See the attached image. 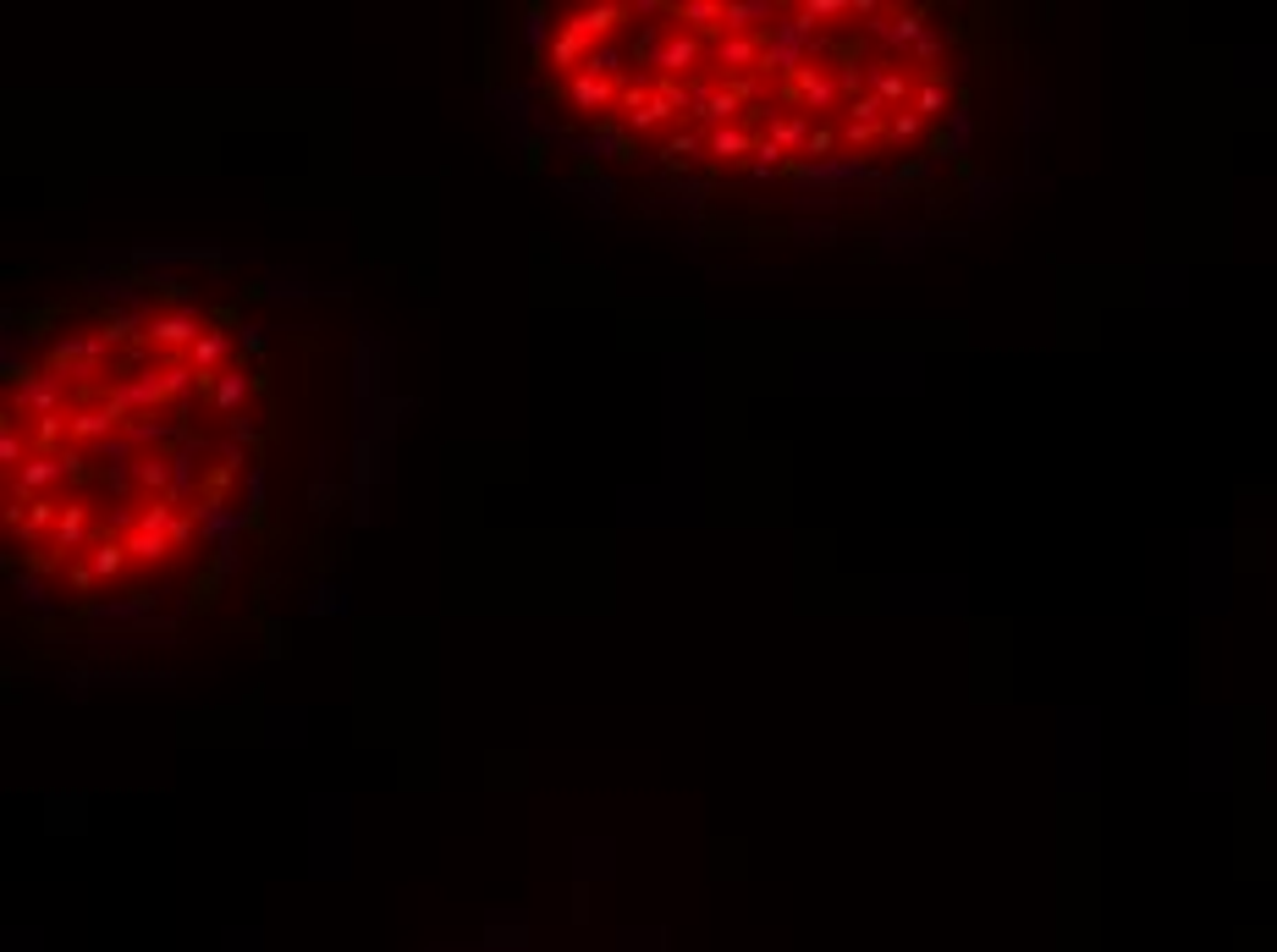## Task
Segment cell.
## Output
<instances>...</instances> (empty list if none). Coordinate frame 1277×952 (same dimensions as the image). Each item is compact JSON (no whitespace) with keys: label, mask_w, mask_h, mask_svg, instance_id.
<instances>
[{"label":"cell","mask_w":1277,"mask_h":952,"mask_svg":"<svg viewBox=\"0 0 1277 952\" xmlns=\"http://www.w3.org/2000/svg\"><path fill=\"white\" fill-rule=\"evenodd\" d=\"M128 562H133V557H128V540H110V534H99V540H94V562H89V567H94L99 578H116Z\"/></svg>","instance_id":"9"},{"label":"cell","mask_w":1277,"mask_h":952,"mask_svg":"<svg viewBox=\"0 0 1277 952\" xmlns=\"http://www.w3.org/2000/svg\"><path fill=\"white\" fill-rule=\"evenodd\" d=\"M523 39L540 50V39H545V23H540V12H529V23H523Z\"/></svg>","instance_id":"20"},{"label":"cell","mask_w":1277,"mask_h":952,"mask_svg":"<svg viewBox=\"0 0 1277 952\" xmlns=\"http://www.w3.org/2000/svg\"><path fill=\"white\" fill-rule=\"evenodd\" d=\"M17 457H23V441H17V425H6V430H0V462L17 468Z\"/></svg>","instance_id":"18"},{"label":"cell","mask_w":1277,"mask_h":952,"mask_svg":"<svg viewBox=\"0 0 1277 952\" xmlns=\"http://www.w3.org/2000/svg\"><path fill=\"white\" fill-rule=\"evenodd\" d=\"M568 94H573L578 110L595 116V110H606V105L623 99V78H606V72H589V67H584V72H573V89H568Z\"/></svg>","instance_id":"2"},{"label":"cell","mask_w":1277,"mask_h":952,"mask_svg":"<svg viewBox=\"0 0 1277 952\" xmlns=\"http://www.w3.org/2000/svg\"><path fill=\"white\" fill-rule=\"evenodd\" d=\"M215 589H221V562H210L199 578H194V594H188V606L194 612H210L215 606Z\"/></svg>","instance_id":"15"},{"label":"cell","mask_w":1277,"mask_h":952,"mask_svg":"<svg viewBox=\"0 0 1277 952\" xmlns=\"http://www.w3.org/2000/svg\"><path fill=\"white\" fill-rule=\"evenodd\" d=\"M700 62V39H666L661 50H655V72L661 78H678L683 67H694Z\"/></svg>","instance_id":"5"},{"label":"cell","mask_w":1277,"mask_h":952,"mask_svg":"<svg viewBox=\"0 0 1277 952\" xmlns=\"http://www.w3.org/2000/svg\"><path fill=\"white\" fill-rule=\"evenodd\" d=\"M144 336L155 341V347H199V336H204V320L199 314H149V325H144Z\"/></svg>","instance_id":"1"},{"label":"cell","mask_w":1277,"mask_h":952,"mask_svg":"<svg viewBox=\"0 0 1277 952\" xmlns=\"http://www.w3.org/2000/svg\"><path fill=\"white\" fill-rule=\"evenodd\" d=\"M242 397H249V380H242L237 370H221V386H215V397H210V407L215 413H231Z\"/></svg>","instance_id":"14"},{"label":"cell","mask_w":1277,"mask_h":952,"mask_svg":"<svg viewBox=\"0 0 1277 952\" xmlns=\"http://www.w3.org/2000/svg\"><path fill=\"white\" fill-rule=\"evenodd\" d=\"M226 347H231V341H226V331H204V336H199V347H194V370H199V375H221L215 364L226 359Z\"/></svg>","instance_id":"12"},{"label":"cell","mask_w":1277,"mask_h":952,"mask_svg":"<svg viewBox=\"0 0 1277 952\" xmlns=\"http://www.w3.org/2000/svg\"><path fill=\"white\" fill-rule=\"evenodd\" d=\"M760 39H749V33H733V39H721V50H716V62L721 67H760Z\"/></svg>","instance_id":"8"},{"label":"cell","mask_w":1277,"mask_h":952,"mask_svg":"<svg viewBox=\"0 0 1277 952\" xmlns=\"http://www.w3.org/2000/svg\"><path fill=\"white\" fill-rule=\"evenodd\" d=\"M771 144H776V149H787V144H810V122H804L799 110H794V116H782V122L771 128Z\"/></svg>","instance_id":"16"},{"label":"cell","mask_w":1277,"mask_h":952,"mask_svg":"<svg viewBox=\"0 0 1277 952\" xmlns=\"http://www.w3.org/2000/svg\"><path fill=\"white\" fill-rule=\"evenodd\" d=\"M83 528H89V507L83 501H67L55 518V551H78L83 546Z\"/></svg>","instance_id":"6"},{"label":"cell","mask_w":1277,"mask_h":952,"mask_svg":"<svg viewBox=\"0 0 1277 952\" xmlns=\"http://www.w3.org/2000/svg\"><path fill=\"white\" fill-rule=\"evenodd\" d=\"M705 149H710L716 160H744V155H755V138H749L744 128H716Z\"/></svg>","instance_id":"11"},{"label":"cell","mask_w":1277,"mask_h":952,"mask_svg":"<svg viewBox=\"0 0 1277 952\" xmlns=\"http://www.w3.org/2000/svg\"><path fill=\"white\" fill-rule=\"evenodd\" d=\"M689 28H700V33H710V28H727V6L721 0H689V6H673Z\"/></svg>","instance_id":"10"},{"label":"cell","mask_w":1277,"mask_h":952,"mask_svg":"<svg viewBox=\"0 0 1277 952\" xmlns=\"http://www.w3.org/2000/svg\"><path fill=\"white\" fill-rule=\"evenodd\" d=\"M628 17V6H589V12H578V17H568V28L578 33V39H606V33H612L617 23Z\"/></svg>","instance_id":"4"},{"label":"cell","mask_w":1277,"mask_h":952,"mask_svg":"<svg viewBox=\"0 0 1277 952\" xmlns=\"http://www.w3.org/2000/svg\"><path fill=\"white\" fill-rule=\"evenodd\" d=\"M128 557H133V562H160V557H171V540H165L160 528L128 523Z\"/></svg>","instance_id":"7"},{"label":"cell","mask_w":1277,"mask_h":952,"mask_svg":"<svg viewBox=\"0 0 1277 952\" xmlns=\"http://www.w3.org/2000/svg\"><path fill=\"white\" fill-rule=\"evenodd\" d=\"M694 149H700V138H694V133H683V138H673V144H666V160H673V165H683V160H694Z\"/></svg>","instance_id":"19"},{"label":"cell","mask_w":1277,"mask_h":952,"mask_svg":"<svg viewBox=\"0 0 1277 952\" xmlns=\"http://www.w3.org/2000/svg\"><path fill=\"white\" fill-rule=\"evenodd\" d=\"M673 110H678V105H666L661 94H650V99L628 116V133H650V128H661V122H673Z\"/></svg>","instance_id":"13"},{"label":"cell","mask_w":1277,"mask_h":952,"mask_svg":"<svg viewBox=\"0 0 1277 952\" xmlns=\"http://www.w3.org/2000/svg\"><path fill=\"white\" fill-rule=\"evenodd\" d=\"M749 99V83H733V89H694V105L705 122H727V116H739Z\"/></svg>","instance_id":"3"},{"label":"cell","mask_w":1277,"mask_h":952,"mask_svg":"<svg viewBox=\"0 0 1277 952\" xmlns=\"http://www.w3.org/2000/svg\"><path fill=\"white\" fill-rule=\"evenodd\" d=\"M760 17H771V6H766V0H755V6H727V28H733V33L755 28Z\"/></svg>","instance_id":"17"}]
</instances>
